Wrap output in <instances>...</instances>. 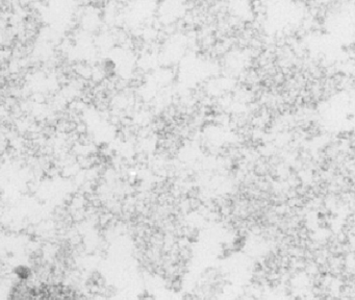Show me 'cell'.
<instances>
[{"label":"cell","mask_w":355,"mask_h":300,"mask_svg":"<svg viewBox=\"0 0 355 300\" xmlns=\"http://www.w3.org/2000/svg\"><path fill=\"white\" fill-rule=\"evenodd\" d=\"M9 300H87L74 287L60 281L24 279L11 289Z\"/></svg>","instance_id":"cell-1"}]
</instances>
